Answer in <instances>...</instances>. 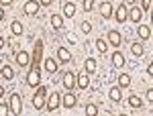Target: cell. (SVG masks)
I'll return each mask as SVG.
<instances>
[{
  "mask_svg": "<svg viewBox=\"0 0 153 116\" xmlns=\"http://www.w3.org/2000/svg\"><path fill=\"white\" fill-rule=\"evenodd\" d=\"M94 2H96V0H84V4H82V6H84V10H86V12H90L92 8H94Z\"/></svg>",
  "mask_w": 153,
  "mask_h": 116,
  "instance_id": "31",
  "label": "cell"
},
{
  "mask_svg": "<svg viewBox=\"0 0 153 116\" xmlns=\"http://www.w3.org/2000/svg\"><path fill=\"white\" fill-rule=\"evenodd\" d=\"M86 114L88 116H96L98 114V106L96 104H86Z\"/></svg>",
  "mask_w": 153,
  "mask_h": 116,
  "instance_id": "29",
  "label": "cell"
},
{
  "mask_svg": "<svg viewBox=\"0 0 153 116\" xmlns=\"http://www.w3.org/2000/svg\"><path fill=\"white\" fill-rule=\"evenodd\" d=\"M8 112H12V110H10V106H6V102H4V100H0V114H2V116H6Z\"/></svg>",
  "mask_w": 153,
  "mask_h": 116,
  "instance_id": "30",
  "label": "cell"
},
{
  "mask_svg": "<svg viewBox=\"0 0 153 116\" xmlns=\"http://www.w3.org/2000/svg\"><path fill=\"white\" fill-rule=\"evenodd\" d=\"M112 65L114 67H123L125 65V55L120 51H112Z\"/></svg>",
  "mask_w": 153,
  "mask_h": 116,
  "instance_id": "15",
  "label": "cell"
},
{
  "mask_svg": "<svg viewBox=\"0 0 153 116\" xmlns=\"http://www.w3.org/2000/svg\"><path fill=\"white\" fill-rule=\"evenodd\" d=\"M120 41H123V37H120V33L118 31H108V43L110 45H114V47H120Z\"/></svg>",
  "mask_w": 153,
  "mask_h": 116,
  "instance_id": "12",
  "label": "cell"
},
{
  "mask_svg": "<svg viewBox=\"0 0 153 116\" xmlns=\"http://www.w3.org/2000/svg\"><path fill=\"white\" fill-rule=\"evenodd\" d=\"M100 14H102L104 18H110V16H112V4H110V2H102V4H100Z\"/></svg>",
  "mask_w": 153,
  "mask_h": 116,
  "instance_id": "17",
  "label": "cell"
},
{
  "mask_svg": "<svg viewBox=\"0 0 153 116\" xmlns=\"http://www.w3.org/2000/svg\"><path fill=\"white\" fill-rule=\"evenodd\" d=\"M0 75H2V80H12V78H14V69H12L10 65L6 63V65H2V69H0Z\"/></svg>",
  "mask_w": 153,
  "mask_h": 116,
  "instance_id": "16",
  "label": "cell"
},
{
  "mask_svg": "<svg viewBox=\"0 0 153 116\" xmlns=\"http://www.w3.org/2000/svg\"><path fill=\"white\" fill-rule=\"evenodd\" d=\"M39 4H41V0H29V2H25V14H37L39 12Z\"/></svg>",
  "mask_w": 153,
  "mask_h": 116,
  "instance_id": "8",
  "label": "cell"
},
{
  "mask_svg": "<svg viewBox=\"0 0 153 116\" xmlns=\"http://www.w3.org/2000/svg\"><path fill=\"white\" fill-rule=\"evenodd\" d=\"M82 31H84V33H86V35H88V33L92 31V24L88 23V21H84V23H82Z\"/></svg>",
  "mask_w": 153,
  "mask_h": 116,
  "instance_id": "32",
  "label": "cell"
},
{
  "mask_svg": "<svg viewBox=\"0 0 153 116\" xmlns=\"http://www.w3.org/2000/svg\"><path fill=\"white\" fill-rule=\"evenodd\" d=\"M129 18L133 21V23H141V18H143V8H137L135 4L129 8Z\"/></svg>",
  "mask_w": 153,
  "mask_h": 116,
  "instance_id": "10",
  "label": "cell"
},
{
  "mask_svg": "<svg viewBox=\"0 0 153 116\" xmlns=\"http://www.w3.org/2000/svg\"><path fill=\"white\" fill-rule=\"evenodd\" d=\"M61 86H63V88H65L68 92H71V90H74V88L78 86V78H76V75H74L71 71H65V73L61 75Z\"/></svg>",
  "mask_w": 153,
  "mask_h": 116,
  "instance_id": "4",
  "label": "cell"
},
{
  "mask_svg": "<svg viewBox=\"0 0 153 116\" xmlns=\"http://www.w3.org/2000/svg\"><path fill=\"white\" fill-rule=\"evenodd\" d=\"M151 2L153 0H141V8L143 10H149V8H151Z\"/></svg>",
  "mask_w": 153,
  "mask_h": 116,
  "instance_id": "33",
  "label": "cell"
},
{
  "mask_svg": "<svg viewBox=\"0 0 153 116\" xmlns=\"http://www.w3.org/2000/svg\"><path fill=\"white\" fill-rule=\"evenodd\" d=\"M151 23H153V8H151Z\"/></svg>",
  "mask_w": 153,
  "mask_h": 116,
  "instance_id": "39",
  "label": "cell"
},
{
  "mask_svg": "<svg viewBox=\"0 0 153 116\" xmlns=\"http://www.w3.org/2000/svg\"><path fill=\"white\" fill-rule=\"evenodd\" d=\"M84 67H86V71H88V73L96 71V59L94 57H88V59H86V63H84Z\"/></svg>",
  "mask_w": 153,
  "mask_h": 116,
  "instance_id": "28",
  "label": "cell"
},
{
  "mask_svg": "<svg viewBox=\"0 0 153 116\" xmlns=\"http://www.w3.org/2000/svg\"><path fill=\"white\" fill-rule=\"evenodd\" d=\"M123 2H125V4H127V6H133V4H135V2H137V0H123Z\"/></svg>",
  "mask_w": 153,
  "mask_h": 116,
  "instance_id": "36",
  "label": "cell"
},
{
  "mask_svg": "<svg viewBox=\"0 0 153 116\" xmlns=\"http://www.w3.org/2000/svg\"><path fill=\"white\" fill-rule=\"evenodd\" d=\"M39 83H41V69H39V67H29V73H27V86L39 88Z\"/></svg>",
  "mask_w": 153,
  "mask_h": 116,
  "instance_id": "2",
  "label": "cell"
},
{
  "mask_svg": "<svg viewBox=\"0 0 153 116\" xmlns=\"http://www.w3.org/2000/svg\"><path fill=\"white\" fill-rule=\"evenodd\" d=\"M31 61H33V59L29 55V51H19V53H16V63H19L21 67H27Z\"/></svg>",
  "mask_w": 153,
  "mask_h": 116,
  "instance_id": "9",
  "label": "cell"
},
{
  "mask_svg": "<svg viewBox=\"0 0 153 116\" xmlns=\"http://www.w3.org/2000/svg\"><path fill=\"white\" fill-rule=\"evenodd\" d=\"M10 31L14 35H23V23L21 21H12L10 23Z\"/></svg>",
  "mask_w": 153,
  "mask_h": 116,
  "instance_id": "24",
  "label": "cell"
},
{
  "mask_svg": "<svg viewBox=\"0 0 153 116\" xmlns=\"http://www.w3.org/2000/svg\"><path fill=\"white\" fill-rule=\"evenodd\" d=\"M51 27L53 29H61L63 27V16L61 14H51Z\"/></svg>",
  "mask_w": 153,
  "mask_h": 116,
  "instance_id": "21",
  "label": "cell"
},
{
  "mask_svg": "<svg viewBox=\"0 0 153 116\" xmlns=\"http://www.w3.org/2000/svg\"><path fill=\"white\" fill-rule=\"evenodd\" d=\"M147 71H149V75H153V61L149 63V67H147Z\"/></svg>",
  "mask_w": 153,
  "mask_h": 116,
  "instance_id": "37",
  "label": "cell"
},
{
  "mask_svg": "<svg viewBox=\"0 0 153 116\" xmlns=\"http://www.w3.org/2000/svg\"><path fill=\"white\" fill-rule=\"evenodd\" d=\"M96 49H98V53L104 55L106 51H108V43H106L104 39H96Z\"/></svg>",
  "mask_w": 153,
  "mask_h": 116,
  "instance_id": "26",
  "label": "cell"
},
{
  "mask_svg": "<svg viewBox=\"0 0 153 116\" xmlns=\"http://www.w3.org/2000/svg\"><path fill=\"white\" fill-rule=\"evenodd\" d=\"M74 14H76V4H74V2H65V4H63V16L71 18Z\"/></svg>",
  "mask_w": 153,
  "mask_h": 116,
  "instance_id": "19",
  "label": "cell"
},
{
  "mask_svg": "<svg viewBox=\"0 0 153 116\" xmlns=\"http://www.w3.org/2000/svg\"><path fill=\"white\" fill-rule=\"evenodd\" d=\"M147 100L153 104V90H147Z\"/></svg>",
  "mask_w": 153,
  "mask_h": 116,
  "instance_id": "34",
  "label": "cell"
},
{
  "mask_svg": "<svg viewBox=\"0 0 153 116\" xmlns=\"http://www.w3.org/2000/svg\"><path fill=\"white\" fill-rule=\"evenodd\" d=\"M61 104L65 106V108H74V106H76V96H74L71 92H68L65 96H63V102H61Z\"/></svg>",
  "mask_w": 153,
  "mask_h": 116,
  "instance_id": "20",
  "label": "cell"
},
{
  "mask_svg": "<svg viewBox=\"0 0 153 116\" xmlns=\"http://www.w3.org/2000/svg\"><path fill=\"white\" fill-rule=\"evenodd\" d=\"M129 104H131V108H141V106H143V100L137 96V94H133V96L129 98Z\"/></svg>",
  "mask_w": 153,
  "mask_h": 116,
  "instance_id": "27",
  "label": "cell"
},
{
  "mask_svg": "<svg viewBox=\"0 0 153 116\" xmlns=\"http://www.w3.org/2000/svg\"><path fill=\"white\" fill-rule=\"evenodd\" d=\"M57 59L61 61V63H68V61H71V53L65 49V47H59L57 49Z\"/></svg>",
  "mask_w": 153,
  "mask_h": 116,
  "instance_id": "14",
  "label": "cell"
},
{
  "mask_svg": "<svg viewBox=\"0 0 153 116\" xmlns=\"http://www.w3.org/2000/svg\"><path fill=\"white\" fill-rule=\"evenodd\" d=\"M51 2H53V0H41V6H49Z\"/></svg>",
  "mask_w": 153,
  "mask_h": 116,
  "instance_id": "35",
  "label": "cell"
},
{
  "mask_svg": "<svg viewBox=\"0 0 153 116\" xmlns=\"http://www.w3.org/2000/svg\"><path fill=\"white\" fill-rule=\"evenodd\" d=\"M10 110L14 116H19L23 112V100H21V96L19 94H12L10 96Z\"/></svg>",
  "mask_w": 153,
  "mask_h": 116,
  "instance_id": "6",
  "label": "cell"
},
{
  "mask_svg": "<svg viewBox=\"0 0 153 116\" xmlns=\"http://www.w3.org/2000/svg\"><path fill=\"white\" fill-rule=\"evenodd\" d=\"M120 90H123L120 86H112L110 92H108V98H110L112 102H120V100H123V92H120Z\"/></svg>",
  "mask_w": 153,
  "mask_h": 116,
  "instance_id": "11",
  "label": "cell"
},
{
  "mask_svg": "<svg viewBox=\"0 0 153 116\" xmlns=\"http://www.w3.org/2000/svg\"><path fill=\"white\" fill-rule=\"evenodd\" d=\"M118 86H120V88H129L131 86V75L129 73H120V75H118Z\"/></svg>",
  "mask_w": 153,
  "mask_h": 116,
  "instance_id": "22",
  "label": "cell"
},
{
  "mask_svg": "<svg viewBox=\"0 0 153 116\" xmlns=\"http://www.w3.org/2000/svg\"><path fill=\"white\" fill-rule=\"evenodd\" d=\"M41 59H43V41L39 39V41H35V47H33V61H31V67H39Z\"/></svg>",
  "mask_w": 153,
  "mask_h": 116,
  "instance_id": "3",
  "label": "cell"
},
{
  "mask_svg": "<svg viewBox=\"0 0 153 116\" xmlns=\"http://www.w3.org/2000/svg\"><path fill=\"white\" fill-rule=\"evenodd\" d=\"M137 35L141 41H147L149 37H151V29L147 27V24H139V29H137Z\"/></svg>",
  "mask_w": 153,
  "mask_h": 116,
  "instance_id": "13",
  "label": "cell"
},
{
  "mask_svg": "<svg viewBox=\"0 0 153 116\" xmlns=\"http://www.w3.org/2000/svg\"><path fill=\"white\" fill-rule=\"evenodd\" d=\"M45 69H47L49 73H55V71L59 69L57 61H55V59H53V57H47V59H45Z\"/></svg>",
  "mask_w": 153,
  "mask_h": 116,
  "instance_id": "18",
  "label": "cell"
},
{
  "mask_svg": "<svg viewBox=\"0 0 153 116\" xmlns=\"http://www.w3.org/2000/svg\"><path fill=\"white\" fill-rule=\"evenodd\" d=\"M127 18H129V6L123 2L117 10H114V21H117V23H125Z\"/></svg>",
  "mask_w": 153,
  "mask_h": 116,
  "instance_id": "7",
  "label": "cell"
},
{
  "mask_svg": "<svg viewBox=\"0 0 153 116\" xmlns=\"http://www.w3.org/2000/svg\"><path fill=\"white\" fill-rule=\"evenodd\" d=\"M61 102H63V98H61V96H59L57 92H53L51 96H49V100H47V106H45V108H47L49 112H53V110H57L59 106H63Z\"/></svg>",
  "mask_w": 153,
  "mask_h": 116,
  "instance_id": "5",
  "label": "cell"
},
{
  "mask_svg": "<svg viewBox=\"0 0 153 116\" xmlns=\"http://www.w3.org/2000/svg\"><path fill=\"white\" fill-rule=\"evenodd\" d=\"M131 53H133L135 57H141L143 53H145V51H143V45L141 43H133V45H131Z\"/></svg>",
  "mask_w": 153,
  "mask_h": 116,
  "instance_id": "25",
  "label": "cell"
},
{
  "mask_svg": "<svg viewBox=\"0 0 153 116\" xmlns=\"http://www.w3.org/2000/svg\"><path fill=\"white\" fill-rule=\"evenodd\" d=\"M88 83H90V80H88V71L82 73V75H78V88L86 90V88H88Z\"/></svg>",
  "mask_w": 153,
  "mask_h": 116,
  "instance_id": "23",
  "label": "cell"
},
{
  "mask_svg": "<svg viewBox=\"0 0 153 116\" xmlns=\"http://www.w3.org/2000/svg\"><path fill=\"white\" fill-rule=\"evenodd\" d=\"M12 2H14V0H2V4H6V6H8V4H12Z\"/></svg>",
  "mask_w": 153,
  "mask_h": 116,
  "instance_id": "38",
  "label": "cell"
},
{
  "mask_svg": "<svg viewBox=\"0 0 153 116\" xmlns=\"http://www.w3.org/2000/svg\"><path fill=\"white\" fill-rule=\"evenodd\" d=\"M47 88L45 86H39L35 88V96H33V106H35L37 110H43L45 106H47Z\"/></svg>",
  "mask_w": 153,
  "mask_h": 116,
  "instance_id": "1",
  "label": "cell"
}]
</instances>
